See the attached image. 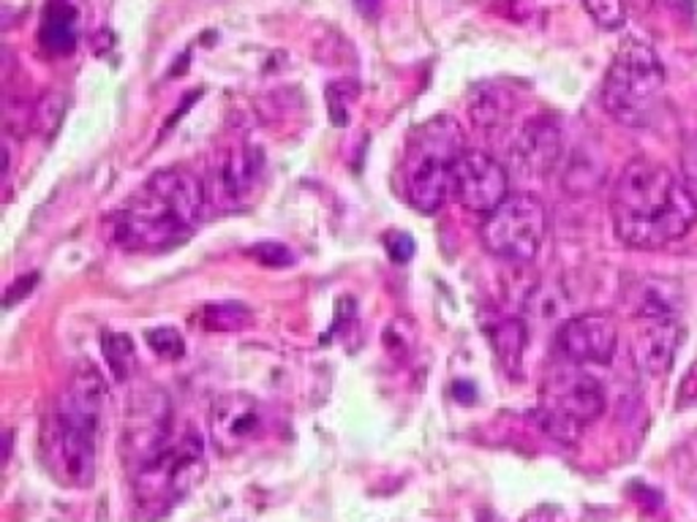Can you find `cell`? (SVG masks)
<instances>
[{
	"mask_svg": "<svg viewBox=\"0 0 697 522\" xmlns=\"http://www.w3.org/2000/svg\"><path fill=\"white\" fill-rule=\"evenodd\" d=\"M682 466H684V473H687V482L697 490V430L687 438V443H684Z\"/></svg>",
	"mask_w": 697,
	"mask_h": 522,
	"instance_id": "obj_28",
	"label": "cell"
},
{
	"mask_svg": "<svg viewBox=\"0 0 697 522\" xmlns=\"http://www.w3.org/2000/svg\"><path fill=\"white\" fill-rule=\"evenodd\" d=\"M678 302H682V294H678V286L670 281H646L637 286L635 300V316L637 319H667L676 316Z\"/></svg>",
	"mask_w": 697,
	"mask_h": 522,
	"instance_id": "obj_17",
	"label": "cell"
},
{
	"mask_svg": "<svg viewBox=\"0 0 697 522\" xmlns=\"http://www.w3.org/2000/svg\"><path fill=\"white\" fill-rule=\"evenodd\" d=\"M102 346H104V357L106 365H110L112 376L117 382H126L128 370L134 365V343L128 335H121V332H106L102 337Z\"/></svg>",
	"mask_w": 697,
	"mask_h": 522,
	"instance_id": "obj_19",
	"label": "cell"
},
{
	"mask_svg": "<svg viewBox=\"0 0 697 522\" xmlns=\"http://www.w3.org/2000/svg\"><path fill=\"white\" fill-rule=\"evenodd\" d=\"M464 134L452 117H434L412 130L400 161V188L417 212L434 216L450 194L452 166L464 153Z\"/></svg>",
	"mask_w": 697,
	"mask_h": 522,
	"instance_id": "obj_4",
	"label": "cell"
},
{
	"mask_svg": "<svg viewBox=\"0 0 697 522\" xmlns=\"http://www.w3.org/2000/svg\"><path fill=\"white\" fill-rule=\"evenodd\" d=\"M575 367L551 373L542 384L540 406H537V422L561 443H575L583 430L605 411L602 384Z\"/></svg>",
	"mask_w": 697,
	"mask_h": 522,
	"instance_id": "obj_7",
	"label": "cell"
},
{
	"mask_svg": "<svg viewBox=\"0 0 697 522\" xmlns=\"http://www.w3.org/2000/svg\"><path fill=\"white\" fill-rule=\"evenodd\" d=\"M205 477V441L188 430L134 471V498L147 518H162Z\"/></svg>",
	"mask_w": 697,
	"mask_h": 522,
	"instance_id": "obj_6",
	"label": "cell"
},
{
	"mask_svg": "<svg viewBox=\"0 0 697 522\" xmlns=\"http://www.w3.org/2000/svg\"><path fill=\"white\" fill-rule=\"evenodd\" d=\"M106 387L93 365L80 367L58 395L44 432V462L52 477L74 490L91 488L96 479V443L102 427Z\"/></svg>",
	"mask_w": 697,
	"mask_h": 522,
	"instance_id": "obj_3",
	"label": "cell"
},
{
	"mask_svg": "<svg viewBox=\"0 0 697 522\" xmlns=\"http://www.w3.org/2000/svg\"><path fill=\"white\" fill-rule=\"evenodd\" d=\"M682 169H684V182L689 186V191L697 199V130L684 142V156H682Z\"/></svg>",
	"mask_w": 697,
	"mask_h": 522,
	"instance_id": "obj_26",
	"label": "cell"
},
{
	"mask_svg": "<svg viewBox=\"0 0 697 522\" xmlns=\"http://www.w3.org/2000/svg\"><path fill=\"white\" fill-rule=\"evenodd\" d=\"M684 326L676 322V316L667 319H646L635 337V365L648 376H665L676 362L678 348L684 343Z\"/></svg>",
	"mask_w": 697,
	"mask_h": 522,
	"instance_id": "obj_14",
	"label": "cell"
},
{
	"mask_svg": "<svg viewBox=\"0 0 697 522\" xmlns=\"http://www.w3.org/2000/svg\"><path fill=\"white\" fill-rule=\"evenodd\" d=\"M556 348L570 365H607L616 357L618 326L607 313L566 319L556 332Z\"/></svg>",
	"mask_w": 697,
	"mask_h": 522,
	"instance_id": "obj_13",
	"label": "cell"
},
{
	"mask_svg": "<svg viewBox=\"0 0 697 522\" xmlns=\"http://www.w3.org/2000/svg\"><path fill=\"white\" fill-rule=\"evenodd\" d=\"M147 343L164 359H180L186 354V341L175 326H156L153 332H147Z\"/></svg>",
	"mask_w": 697,
	"mask_h": 522,
	"instance_id": "obj_22",
	"label": "cell"
},
{
	"mask_svg": "<svg viewBox=\"0 0 697 522\" xmlns=\"http://www.w3.org/2000/svg\"><path fill=\"white\" fill-rule=\"evenodd\" d=\"M262 169L264 156L248 142H238V145L216 153L208 177L202 180L208 205L218 207V210H238V207H243V201L251 199L253 188H257L259 177H262Z\"/></svg>",
	"mask_w": 697,
	"mask_h": 522,
	"instance_id": "obj_9",
	"label": "cell"
},
{
	"mask_svg": "<svg viewBox=\"0 0 697 522\" xmlns=\"http://www.w3.org/2000/svg\"><path fill=\"white\" fill-rule=\"evenodd\" d=\"M665 87V69L657 52L641 39H627L618 46L605 85H602V104L605 112L622 126L643 128L657 115L659 96Z\"/></svg>",
	"mask_w": 697,
	"mask_h": 522,
	"instance_id": "obj_5",
	"label": "cell"
},
{
	"mask_svg": "<svg viewBox=\"0 0 697 522\" xmlns=\"http://www.w3.org/2000/svg\"><path fill=\"white\" fill-rule=\"evenodd\" d=\"M248 257H253L259 264H268V267L292 264V253H289L281 242H262V246L248 248Z\"/></svg>",
	"mask_w": 697,
	"mask_h": 522,
	"instance_id": "obj_25",
	"label": "cell"
},
{
	"mask_svg": "<svg viewBox=\"0 0 697 522\" xmlns=\"http://www.w3.org/2000/svg\"><path fill=\"white\" fill-rule=\"evenodd\" d=\"M561 153V136L559 128L548 121H531L521 130L516 147L518 164L526 166L531 175H545L559 161Z\"/></svg>",
	"mask_w": 697,
	"mask_h": 522,
	"instance_id": "obj_16",
	"label": "cell"
},
{
	"mask_svg": "<svg viewBox=\"0 0 697 522\" xmlns=\"http://www.w3.org/2000/svg\"><path fill=\"white\" fill-rule=\"evenodd\" d=\"M264 430V408L248 392H227L210 408V443L221 457L251 447Z\"/></svg>",
	"mask_w": 697,
	"mask_h": 522,
	"instance_id": "obj_12",
	"label": "cell"
},
{
	"mask_svg": "<svg viewBox=\"0 0 697 522\" xmlns=\"http://www.w3.org/2000/svg\"><path fill=\"white\" fill-rule=\"evenodd\" d=\"M63 112H66V98H63L61 93H46L33 112V128L39 130L41 136L55 134L63 121Z\"/></svg>",
	"mask_w": 697,
	"mask_h": 522,
	"instance_id": "obj_21",
	"label": "cell"
},
{
	"mask_svg": "<svg viewBox=\"0 0 697 522\" xmlns=\"http://www.w3.org/2000/svg\"><path fill=\"white\" fill-rule=\"evenodd\" d=\"M510 191L504 166L496 161L490 153L482 150H464L452 166L450 177V196L460 207L477 216H488Z\"/></svg>",
	"mask_w": 697,
	"mask_h": 522,
	"instance_id": "obj_10",
	"label": "cell"
},
{
	"mask_svg": "<svg viewBox=\"0 0 697 522\" xmlns=\"http://www.w3.org/2000/svg\"><path fill=\"white\" fill-rule=\"evenodd\" d=\"M253 322V313L243 302H208L202 311V324L210 332H238L248 330Z\"/></svg>",
	"mask_w": 697,
	"mask_h": 522,
	"instance_id": "obj_18",
	"label": "cell"
},
{
	"mask_svg": "<svg viewBox=\"0 0 697 522\" xmlns=\"http://www.w3.org/2000/svg\"><path fill=\"white\" fill-rule=\"evenodd\" d=\"M471 117H475L477 126H496L504 117V93L477 91V101L471 104Z\"/></svg>",
	"mask_w": 697,
	"mask_h": 522,
	"instance_id": "obj_23",
	"label": "cell"
},
{
	"mask_svg": "<svg viewBox=\"0 0 697 522\" xmlns=\"http://www.w3.org/2000/svg\"><path fill=\"white\" fill-rule=\"evenodd\" d=\"M611 221L627 248L659 251L693 231L697 199L665 164L637 156L624 166L613 186Z\"/></svg>",
	"mask_w": 697,
	"mask_h": 522,
	"instance_id": "obj_1",
	"label": "cell"
},
{
	"mask_svg": "<svg viewBox=\"0 0 697 522\" xmlns=\"http://www.w3.org/2000/svg\"><path fill=\"white\" fill-rule=\"evenodd\" d=\"M80 39V14L71 0H46L41 14L39 44L50 55H71Z\"/></svg>",
	"mask_w": 697,
	"mask_h": 522,
	"instance_id": "obj_15",
	"label": "cell"
},
{
	"mask_svg": "<svg viewBox=\"0 0 697 522\" xmlns=\"http://www.w3.org/2000/svg\"><path fill=\"white\" fill-rule=\"evenodd\" d=\"M173 441V406L162 392H142L128 403L126 430H123V457L134 466L150 460Z\"/></svg>",
	"mask_w": 697,
	"mask_h": 522,
	"instance_id": "obj_11",
	"label": "cell"
},
{
	"mask_svg": "<svg viewBox=\"0 0 697 522\" xmlns=\"http://www.w3.org/2000/svg\"><path fill=\"white\" fill-rule=\"evenodd\" d=\"M387 251H389V257H393V261H398V264H406V261L415 257L417 246L409 234H389L387 237Z\"/></svg>",
	"mask_w": 697,
	"mask_h": 522,
	"instance_id": "obj_27",
	"label": "cell"
},
{
	"mask_svg": "<svg viewBox=\"0 0 697 522\" xmlns=\"http://www.w3.org/2000/svg\"><path fill=\"white\" fill-rule=\"evenodd\" d=\"M208 207L205 182L186 169H162L147 177L112 221L115 242L126 251L156 253L197 231Z\"/></svg>",
	"mask_w": 697,
	"mask_h": 522,
	"instance_id": "obj_2",
	"label": "cell"
},
{
	"mask_svg": "<svg viewBox=\"0 0 697 522\" xmlns=\"http://www.w3.org/2000/svg\"><path fill=\"white\" fill-rule=\"evenodd\" d=\"M586 9L602 28H618L624 22V0H586Z\"/></svg>",
	"mask_w": 697,
	"mask_h": 522,
	"instance_id": "obj_24",
	"label": "cell"
},
{
	"mask_svg": "<svg viewBox=\"0 0 697 522\" xmlns=\"http://www.w3.org/2000/svg\"><path fill=\"white\" fill-rule=\"evenodd\" d=\"M482 246L496 259L529 264L542 251L548 234V210L537 196L510 194L482 221Z\"/></svg>",
	"mask_w": 697,
	"mask_h": 522,
	"instance_id": "obj_8",
	"label": "cell"
},
{
	"mask_svg": "<svg viewBox=\"0 0 697 522\" xmlns=\"http://www.w3.org/2000/svg\"><path fill=\"white\" fill-rule=\"evenodd\" d=\"M490 341H493L496 354L516 367L526 348V326L521 322H501L496 330H490Z\"/></svg>",
	"mask_w": 697,
	"mask_h": 522,
	"instance_id": "obj_20",
	"label": "cell"
}]
</instances>
